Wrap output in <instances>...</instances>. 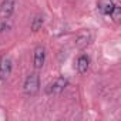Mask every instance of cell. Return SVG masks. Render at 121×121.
I'll use <instances>...</instances> for the list:
<instances>
[{
    "mask_svg": "<svg viewBox=\"0 0 121 121\" xmlns=\"http://www.w3.org/2000/svg\"><path fill=\"white\" fill-rule=\"evenodd\" d=\"M12 70H13V61H12V58L7 57V56H4L2 60H0V78L6 80L12 74Z\"/></svg>",
    "mask_w": 121,
    "mask_h": 121,
    "instance_id": "4",
    "label": "cell"
},
{
    "mask_svg": "<svg viewBox=\"0 0 121 121\" xmlns=\"http://www.w3.org/2000/svg\"><path fill=\"white\" fill-rule=\"evenodd\" d=\"M115 2L114 0H98V10L101 14L104 16H110L115 7Z\"/></svg>",
    "mask_w": 121,
    "mask_h": 121,
    "instance_id": "6",
    "label": "cell"
},
{
    "mask_svg": "<svg viewBox=\"0 0 121 121\" xmlns=\"http://www.w3.org/2000/svg\"><path fill=\"white\" fill-rule=\"evenodd\" d=\"M43 23H44L43 16H36V17L33 19V22H31V30H33V31H39V30L41 29Z\"/></svg>",
    "mask_w": 121,
    "mask_h": 121,
    "instance_id": "9",
    "label": "cell"
},
{
    "mask_svg": "<svg viewBox=\"0 0 121 121\" xmlns=\"http://www.w3.org/2000/svg\"><path fill=\"white\" fill-rule=\"evenodd\" d=\"M69 86V80L67 78H64V77H58V78H56L53 83H50L48 86H47V88H46V93L47 94H60L61 91H64V88Z\"/></svg>",
    "mask_w": 121,
    "mask_h": 121,
    "instance_id": "2",
    "label": "cell"
},
{
    "mask_svg": "<svg viewBox=\"0 0 121 121\" xmlns=\"http://www.w3.org/2000/svg\"><path fill=\"white\" fill-rule=\"evenodd\" d=\"M46 61V48L43 46H37L34 48V57H33V63L36 69H41Z\"/></svg>",
    "mask_w": 121,
    "mask_h": 121,
    "instance_id": "5",
    "label": "cell"
},
{
    "mask_svg": "<svg viewBox=\"0 0 121 121\" xmlns=\"http://www.w3.org/2000/svg\"><path fill=\"white\" fill-rule=\"evenodd\" d=\"M16 7V0H3L2 6H0V20H9L14 12Z\"/></svg>",
    "mask_w": 121,
    "mask_h": 121,
    "instance_id": "3",
    "label": "cell"
},
{
    "mask_svg": "<svg viewBox=\"0 0 121 121\" xmlns=\"http://www.w3.org/2000/svg\"><path fill=\"white\" fill-rule=\"evenodd\" d=\"M39 88H40V78H39V76L34 74V73L30 74V76H27V78H26V81L23 84L24 94L29 95V97H33V95L37 94Z\"/></svg>",
    "mask_w": 121,
    "mask_h": 121,
    "instance_id": "1",
    "label": "cell"
},
{
    "mask_svg": "<svg viewBox=\"0 0 121 121\" xmlns=\"http://www.w3.org/2000/svg\"><path fill=\"white\" fill-rule=\"evenodd\" d=\"M112 19H114V22H120V17H121V7L118 6V4H115V7H114V10H112V13L110 14Z\"/></svg>",
    "mask_w": 121,
    "mask_h": 121,
    "instance_id": "10",
    "label": "cell"
},
{
    "mask_svg": "<svg viewBox=\"0 0 121 121\" xmlns=\"http://www.w3.org/2000/svg\"><path fill=\"white\" fill-rule=\"evenodd\" d=\"M90 41H91V34L88 31H81V33H78V36L76 39V46L80 48H84L90 44Z\"/></svg>",
    "mask_w": 121,
    "mask_h": 121,
    "instance_id": "7",
    "label": "cell"
},
{
    "mask_svg": "<svg viewBox=\"0 0 121 121\" xmlns=\"http://www.w3.org/2000/svg\"><path fill=\"white\" fill-rule=\"evenodd\" d=\"M76 67H77L78 73L84 74V73L88 70V67H90V58H88V56H86V54L80 56V57L77 58V64H76Z\"/></svg>",
    "mask_w": 121,
    "mask_h": 121,
    "instance_id": "8",
    "label": "cell"
}]
</instances>
